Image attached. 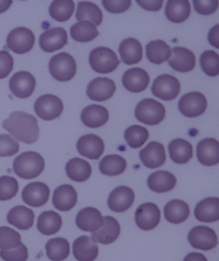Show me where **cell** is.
Returning a JSON list of instances; mask_svg holds the SVG:
<instances>
[{
  "mask_svg": "<svg viewBox=\"0 0 219 261\" xmlns=\"http://www.w3.org/2000/svg\"><path fill=\"white\" fill-rule=\"evenodd\" d=\"M197 158L201 165L213 166L219 163V142L214 138H206L197 145Z\"/></svg>",
  "mask_w": 219,
  "mask_h": 261,
  "instance_id": "cb8c5ba5",
  "label": "cell"
},
{
  "mask_svg": "<svg viewBox=\"0 0 219 261\" xmlns=\"http://www.w3.org/2000/svg\"><path fill=\"white\" fill-rule=\"evenodd\" d=\"M190 209L187 203L181 200L169 201L163 208L165 219L171 224H178L187 220Z\"/></svg>",
  "mask_w": 219,
  "mask_h": 261,
  "instance_id": "4dcf8cb0",
  "label": "cell"
},
{
  "mask_svg": "<svg viewBox=\"0 0 219 261\" xmlns=\"http://www.w3.org/2000/svg\"><path fill=\"white\" fill-rule=\"evenodd\" d=\"M76 148L83 157L90 160H99L104 151V141L99 136L89 134L79 138Z\"/></svg>",
  "mask_w": 219,
  "mask_h": 261,
  "instance_id": "2e32d148",
  "label": "cell"
},
{
  "mask_svg": "<svg viewBox=\"0 0 219 261\" xmlns=\"http://www.w3.org/2000/svg\"><path fill=\"white\" fill-rule=\"evenodd\" d=\"M169 152L173 162L183 165L193 158V146L184 139H175L169 144Z\"/></svg>",
  "mask_w": 219,
  "mask_h": 261,
  "instance_id": "1f68e13d",
  "label": "cell"
},
{
  "mask_svg": "<svg viewBox=\"0 0 219 261\" xmlns=\"http://www.w3.org/2000/svg\"><path fill=\"white\" fill-rule=\"evenodd\" d=\"M195 218L204 223H212L219 220V199L217 197L206 198L196 205Z\"/></svg>",
  "mask_w": 219,
  "mask_h": 261,
  "instance_id": "4316f807",
  "label": "cell"
},
{
  "mask_svg": "<svg viewBox=\"0 0 219 261\" xmlns=\"http://www.w3.org/2000/svg\"><path fill=\"white\" fill-rule=\"evenodd\" d=\"M171 57V59L169 60V65L176 71L189 72L195 67L196 59L195 54L185 47H174Z\"/></svg>",
  "mask_w": 219,
  "mask_h": 261,
  "instance_id": "7402d4cb",
  "label": "cell"
},
{
  "mask_svg": "<svg viewBox=\"0 0 219 261\" xmlns=\"http://www.w3.org/2000/svg\"><path fill=\"white\" fill-rule=\"evenodd\" d=\"M135 117L147 125H158L166 117V108L155 99H145L137 105Z\"/></svg>",
  "mask_w": 219,
  "mask_h": 261,
  "instance_id": "277c9868",
  "label": "cell"
},
{
  "mask_svg": "<svg viewBox=\"0 0 219 261\" xmlns=\"http://www.w3.org/2000/svg\"><path fill=\"white\" fill-rule=\"evenodd\" d=\"M177 178L173 174L166 171H158L151 174L147 178L149 189L155 193H167L177 185Z\"/></svg>",
  "mask_w": 219,
  "mask_h": 261,
  "instance_id": "f1b7e54d",
  "label": "cell"
},
{
  "mask_svg": "<svg viewBox=\"0 0 219 261\" xmlns=\"http://www.w3.org/2000/svg\"><path fill=\"white\" fill-rule=\"evenodd\" d=\"M149 137V132L147 128L141 125H132L128 127L124 133L127 144L132 148H139L147 142Z\"/></svg>",
  "mask_w": 219,
  "mask_h": 261,
  "instance_id": "b9f144b4",
  "label": "cell"
},
{
  "mask_svg": "<svg viewBox=\"0 0 219 261\" xmlns=\"http://www.w3.org/2000/svg\"><path fill=\"white\" fill-rule=\"evenodd\" d=\"M22 200L33 207L46 205L50 197V189L44 182L35 181L28 184L21 193Z\"/></svg>",
  "mask_w": 219,
  "mask_h": 261,
  "instance_id": "4fadbf2b",
  "label": "cell"
},
{
  "mask_svg": "<svg viewBox=\"0 0 219 261\" xmlns=\"http://www.w3.org/2000/svg\"><path fill=\"white\" fill-rule=\"evenodd\" d=\"M39 43L43 51L53 53L67 45V32L63 28H52L41 34Z\"/></svg>",
  "mask_w": 219,
  "mask_h": 261,
  "instance_id": "9a60e30c",
  "label": "cell"
},
{
  "mask_svg": "<svg viewBox=\"0 0 219 261\" xmlns=\"http://www.w3.org/2000/svg\"><path fill=\"white\" fill-rule=\"evenodd\" d=\"M115 91L116 84L112 79L97 77L89 83L87 88V94L92 100L102 102L111 99Z\"/></svg>",
  "mask_w": 219,
  "mask_h": 261,
  "instance_id": "5bb4252c",
  "label": "cell"
},
{
  "mask_svg": "<svg viewBox=\"0 0 219 261\" xmlns=\"http://www.w3.org/2000/svg\"><path fill=\"white\" fill-rule=\"evenodd\" d=\"M160 219V210L158 205L153 203H144L135 211V223L137 226L143 230H151L156 228Z\"/></svg>",
  "mask_w": 219,
  "mask_h": 261,
  "instance_id": "7c38bea8",
  "label": "cell"
},
{
  "mask_svg": "<svg viewBox=\"0 0 219 261\" xmlns=\"http://www.w3.org/2000/svg\"><path fill=\"white\" fill-rule=\"evenodd\" d=\"M65 170L69 178L78 182H83L89 180L92 174L90 164L79 158H74L69 160Z\"/></svg>",
  "mask_w": 219,
  "mask_h": 261,
  "instance_id": "d6a6232c",
  "label": "cell"
},
{
  "mask_svg": "<svg viewBox=\"0 0 219 261\" xmlns=\"http://www.w3.org/2000/svg\"><path fill=\"white\" fill-rule=\"evenodd\" d=\"M123 85L132 93H141L146 90L150 83V76L142 68H132L123 74Z\"/></svg>",
  "mask_w": 219,
  "mask_h": 261,
  "instance_id": "44dd1931",
  "label": "cell"
},
{
  "mask_svg": "<svg viewBox=\"0 0 219 261\" xmlns=\"http://www.w3.org/2000/svg\"><path fill=\"white\" fill-rule=\"evenodd\" d=\"M120 232V224L118 220L113 217L105 216L103 226L96 231L92 232V240L94 243L108 245L117 241Z\"/></svg>",
  "mask_w": 219,
  "mask_h": 261,
  "instance_id": "ac0fdd59",
  "label": "cell"
},
{
  "mask_svg": "<svg viewBox=\"0 0 219 261\" xmlns=\"http://www.w3.org/2000/svg\"><path fill=\"white\" fill-rule=\"evenodd\" d=\"M12 5L11 0H7V1H0V14L6 12Z\"/></svg>",
  "mask_w": 219,
  "mask_h": 261,
  "instance_id": "11a10c76",
  "label": "cell"
},
{
  "mask_svg": "<svg viewBox=\"0 0 219 261\" xmlns=\"http://www.w3.org/2000/svg\"><path fill=\"white\" fill-rule=\"evenodd\" d=\"M14 66V59L8 51H0V79L11 74Z\"/></svg>",
  "mask_w": 219,
  "mask_h": 261,
  "instance_id": "c3c4849f",
  "label": "cell"
},
{
  "mask_svg": "<svg viewBox=\"0 0 219 261\" xmlns=\"http://www.w3.org/2000/svg\"><path fill=\"white\" fill-rule=\"evenodd\" d=\"M19 143L9 135H0V157H11L19 152Z\"/></svg>",
  "mask_w": 219,
  "mask_h": 261,
  "instance_id": "bcb514c9",
  "label": "cell"
},
{
  "mask_svg": "<svg viewBox=\"0 0 219 261\" xmlns=\"http://www.w3.org/2000/svg\"><path fill=\"white\" fill-rule=\"evenodd\" d=\"M132 2L129 0L126 1H109L104 0L102 1V5L104 8L110 13L118 14L123 13L124 11H128L130 8Z\"/></svg>",
  "mask_w": 219,
  "mask_h": 261,
  "instance_id": "681fc988",
  "label": "cell"
},
{
  "mask_svg": "<svg viewBox=\"0 0 219 261\" xmlns=\"http://www.w3.org/2000/svg\"><path fill=\"white\" fill-rule=\"evenodd\" d=\"M201 67L204 73L208 76H216L219 75V56L215 51H204L200 59Z\"/></svg>",
  "mask_w": 219,
  "mask_h": 261,
  "instance_id": "7bdbcfd3",
  "label": "cell"
},
{
  "mask_svg": "<svg viewBox=\"0 0 219 261\" xmlns=\"http://www.w3.org/2000/svg\"><path fill=\"white\" fill-rule=\"evenodd\" d=\"M73 254L78 261H94L99 254V247L92 238L83 236L73 243Z\"/></svg>",
  "mask_w": 219,
  "mask_h": 261,
  "instance_id": "484cf974",
  "label": "cell"
},
{
  "mask_svg": "<svg viewBox=\"0 0 219 261\" xmlns=\"http://www.w3.org/2000/svg\"><path fill=\"white\" fill-rule=\"evenodd\" d=\"M108 119L109 112L99 105H90L85 107L80 114V120L89 128H99L105 124Z\"/></svg>",
  "mask_w": 219,
  "mask_h": 261,
  "instance_id": "d4e9b609",
  "label": "cell"
},
{
  "mask_svg": "<svg viewBox=\"0 0 219 261\" xmlns=\"http://www.w3.org/2000/svg\"><path fill=\"white\" fill-rule=\"evenodd\" d=\"M99 35L95 25L89 21H78L70 28V35L77 42H89Z\"/></svg>",
  "mask_w": 219,
  "mask_h": 261,
  "instance_id": "74e56055",
  "label": "cell"
},
{
  "mask_svg": "<svg viewBox=\"0 0 219 261\" xmlns=\"http://www.w3.org/2000/svg\"><path fill=\"white\" fill-rule=\"evenodd\" d=\"M178 108L185 117H197L206 112L207 100L203 93L191 92L186 93L180 99Z\"/></svg>",
  "mask_w": 219,
  "mask_h": 261,
  "instance_id": "9c48e42d",
  "label": "cell"
},
{
  "mask_svg": "<svg viewBox=\"0 0 219 261\" xmlns=\"http://www.w3.org/2000/svg\"><path fill=\"white\" fill-rule=\"evenodd\" d=\"M152 93L158 99L170 101L176 99L181 90L179 81L173 75L165 74L156 78L152 83Z\"/></svg>",
  "mask_w": 219,
  "mask_h": 261,
  "instance_id": "ba28073f",
  "label": "cell"
},
{
  "mask_svg": "<svg viewBox=\"0 0 219 261\" xmlns=\"http://www.w3.org/2000/svg\"><path fill=\"white\" fill-rule=\"evenodd\" d=\"M183 261H208L207 258H206V256L202 254V253H190L187 254L184 258Z\"/></svg>",
  "mask_w": 219,
  "mask_h": 261,
  "instance_id": "db71d44e",
  "label": "cell"
},
{
  "mask_svg": "<svg viewBox=\"0 0 219 261\" xmlns=\"http://www.w3.org/2000/svg\"><path fill=\"white\" fill-rule=\"evenodd\" d=\"M45 169V160L36 152H24L15 159L13 171L20 178L35 179Z\"/></svg>",
  "mask_w": 219,
  "mask_h": 261,
  "instance_id": "7a4b0ae2",
  "label": "cell"
},
{
  "mask_svg": "<svg viewBox=\"0 0 219 261\" xmlns=\"http://www.w3.org/2000/svg\"><path fill=\"white\" fill-rule=\"evenodd\" d=\"M133 189L126 186H119L113 189L108 198V206L115 213H123L128 210L134 201Z\"/></svg>",
  "mask_w": 219,
  "mask_h": 261,
  "instance_id": "e0dca14e",
  "label": "cell"
},
{
  "mask_svg": "<svg viewBox=\"0 0 219 261\" xmlns=\"http://www.w3.org/2000/svg\"><path fill=\"white\" fill-rule=\"evenodd\" d=\"M166 16L174 23H181L186 21L191 14V6L187 0L168 1L166 6Z\"/></svg>",
  "mask_w": 219,
  "mask_h": 261,
  "instance_id": "e575fe53",
  "label": "cell"
},
{
  "mask_svg": "<svg viewBox=\"0 0 219 261\" xmlns=\"http://www.w3.org/2000/svg\"><path fill=\"white\" fill-rule=\"evenodd\" d=\"M77 203V193L70 184L58 187L54 190L52 204L54 207L61 212H68Z\"/></svg>",
  "mask_w": 219,
  "mask_h": 261,
  "instance_id": "603a6c76",
  "label": "cell"
},
{
  "mask_svg": "<svg viewBox=\"0 0 219 261\" xmlns=\"http://www.w3.org/2000/svg\"><path fill=\"white\" fill-rule=\"evenodd\" d=\"M36 87V80L31 73L19 71L14 74L9 83L11 93L19 99H26L32 95Z\"/></svg>",
  "mask_w": 219,
  "mask_h": 261,
  "instance_id": "8fae6325",
  "label": "cell"
},
{
  "mask_svg": "<svg viewBox=\"0 0 219 261\" xmlns=\"http://www.w3.org/2000/svg\"><path fill=\"white\" fill-rule=\"evenodd\" d=\"M0 257L5 261H27L29 251L24 244L21 243L17 248L11 250H0Z\"/></svg>",
  "mask_w": 219,
  "mask_h": 261,
  "instance_id": "7dc6e473",
  "label": "cell"
},
{
  "mask_svg": "<svg viewBox=\"0 0 219 261\" xmlns=\"http://www.w3.org/2000/svg\"><path fill=\"white\" fill-rule=\"evenodd\" d=\"M219 25L216 24L215 27L211 29V31L209 33L208 40L209 42L211 45L215 46L216 48H219Z\"/></svg>",
  "mask_w": 219,
  "mask_h": 261,
  "instance_id": "f5cc1de1",
  "label": "cell"
},
{
  "mask_svg": "<svg viewBox=\"0 0 219 261\" xmlns=\"http://www.w3.org/2000/svg\"><path fill=\"white\" fill-rule=\"evenodd\" d=\"M89 64L97 73L109 74L117 69L120 60L112 49L100 46L92 50L89 54Z\"/></svg>",
  "mask_w": 219,
  "mask_h": 261,
  "instance_id": "5b68a950",
  "label": "cell"
},
{
  "mask_svg": "<svg viewBox=\"0 0 219 261\" xmlns=\"http://www.w3.org/2000/svg\"><path fill=\"white\" fill-rule=\"evenodd\" d=\"M21 234L10 227H0V249L11 250L21 244Z\"/></svg>",
  "mask_w": 219,
  "mask_h": 261,
  "instance_id": "ee69618b",
  "label": "cell"
},
{
  "mask_svg": "<svg viewBox=\"0 0 219 261\" xmlns=\"http://www.w3.org/2000/svg\"><path fill=\"white\" fill-rule=\"evenodd\" d=\"M126 168L127 162L120 155H107L99 162V171L105 176H118L123 174Z\"/></svg>",
  "mask_w": 219,
  "mask_h": 261,
  "instance_id": "8d00e7d4",
  "label": "cell"
},
{
  "mask_svg": "<svg viewBox=\"0 0 219 261\" xmlns=\"http://www.w3.org/2000/svg\"><path fill=\"white\" fill-rule=\"evenodd\" d=\"M187 239L193 248L201 250H211L217 245V236L210 227L201 225L193 228Z\"/></svg>",
  "mask_w": 219,
  "mask_h": 261,
  "instance_id": "30bf717a",
  "label": "cell"
},
{
  "mask_svg": "<svg viewBox=\"0 0 219 261\" xmlns=\"http://www.w3.org/2000/svg\"><path fill=\"white\" fill-rule=\"evenodd\" d=\"M18 181L12 176H0V200H10L18 193Z\"/></svg>",
  "mask_w": 219,
  "mask_h": 261,
  "instance_id": "f6af8a7d",
  "label": "cell"
},
{
  "mask_svg": "<svg viewBox=\"0 0 219 261\" xmlns=\"http://www.w3.org/2000/svg\"><path fill=\"white\" fill-rule=\"evenodd\" d=\"M2 125L14 138L26 144L35 143L40 136V128L36 117L26 112H11Z\"/></svg>",
  "mask_w": 219,
  "mask_h": 261,
  "instance_id": "6da1fadb",
  "label": "cell"
},
{
  "mask_svg": "<svg viewBox=\"0 0 219 261\" xmlns=\"http://www.w3.org/2000/svg\"><path fill=\"white\" fill-rule=\"evenodd\" d=\"M35 36L34 33L27 28L19 27L9 33L6 44L9 49L17 54H27L35 45Z\"/></svg>",
  "mask_w": 219,
  "mask_h": 261,
  "instance_id": "8992f818",
  "label": "cell"
},
{
  "mask_svg": "<svg viewBox=\"0 0 219 261\" xmlns=\"http://www.w3.org/2000/svg\"><path fill=\"white\" fill-rule=\"evenodd\" d=\"M63 221L59 213L54 211H47L41 213L37 220V229L41 234L51 236L61 229Z\"/></svg>",
  "mask_w": 219,
  "mask_h": 261,
  "instance_id": "836d02e7",
  "label": "cell"
},
{
  "mask_svg": "<svg viewBox=\"0 0 219 261\" xmlns=\"http://www.w3.org/2000/svg\"><path fill=\"white\" fill-rule=\"evenodd\" d=\"M140 159L147 168H158L166 163V148L159 142L152 141L140 152Z\"/></svg>",
  "mask_w": 219,
  "mask_h": 261,
  "instance_id": "d6986e66",
  "label": "cell"
},
{
  "mask_svg": "<svg viewBox=\"0 0 219 261\" xmlns=\"http://www.w3.org/2000/svg\"><path fill=\"white\" fill-rule=\"evenodd\" d=\"M136 3L142 8L147 10V11H158L162 8L163 2L162 0H159V1H142V0H137Z\"/></svg>",
  "mask_w": 219,
  "mask_h": 261,
  "instance_id": "816d5d0a",
  "label": "cell"
},
{
  "mask_svg": "<svg viewBox=\"0 0 219 261\" xmlns=\"http://www.w3.org/2000/svg\"><path fill=\"white\" fill-rule=\"evenodd\" d=\"M218 1L216 0H213V1L195 0L194 1L195 11H197L200 15H203V16H209L214 13L218 8Z\"/></svg>",
  "mask_w": 219,
  "mask_h": 261,
  "instance_id": "f907efd6",
  "label": "cell"
},
{
  "mask_svg": "<svg viewBox=\"0 0 219 261\" xmlns=\"http://www.w3.org/2000/svg\"><path fill=\"white\" fill-rule=\"evenodd\" d=\"M75 11L74 1L57 0L53 1L49 7V14L55 21L63 22L71 17Z\"/></svg>",
  "mask_w": 219,
  "mask_h": 261,
  "instance_id": "60d3db41",
  "label": "cell"
},
{
  "mask_svg": "<svg viewBox=\"0 0 219 261\" xmlns=\"http://www.w3.org/2000/svg\"><path fill=\"white\" fill-rule=\"evenodd\" d=\"M34 107L38 117L45 121L56 119L64 111V104L61 99L53 94H45L39 97Z\"/></svg>",
  "mask_w": 219,
  "mask_h": 261,
  "instance_id": "52a82bcc",
  "label": "cell"
},
{
  "mask_svg": "<svg viewBox=\"0 0 219 261\" xmlns=\"http://www.w3.org/2000/svg\"><path fill=\"white\" fill-rule=\"evenodd\" d=\"M121 59L125 64H138L142 61L143 49L139 40L134 38H127L119 45Z\"/></svg>",
  "mask_w": 219,
  "mask_h": 261,
  "instance_id": "f546056e",
  "label": "cell"
},
{
  "mask_svg": "<svg viewBox=\"0 0 219 261\" xmlns=\"http://www.w3.org/2000/svg\"><path fill=\"white\" fill-rule=\"evenodd\" d=\"M9 224L21 230L30 229L34 225L35 213L30 208L17 205L12 208L7 214Z\"/></svg>",
  "mask_w": 219,
  "mask_h": 261,
  "instance_id": "83f0119b",
  "label": "cell"
},
{
  "mask_svg": "<svg viewBox=\"0 0 219 261\" xmlns=\"http://www.w3.org/2000/svg\"><path fill=\"white\" fill-rule=\"evenodd\" d=\"M76 63L70 54L61 53L52 57L49 62V71L59 82H69L76 73Z\"/></svg>",
  "mask_w": 219,
  "mask_h": 261,
  "instance_id": "3957f363",
  "label": "cell"
},
{
  "mask_svg": "<svg viewBox=\"0 0 219 261\" xmlns=\"http://www.w3.org/2000/svg\"><path fill=\"white\" fill-rule=\"evenodd\" d=\"M75 224L83 231L94 232L103 226L104 218L96 208H83L75 218Z\"/></svg>",
  "mask_w": 219,
  "mask_h": 261,
  "instance_id": "ffe728a7",
  "label": "cell"
},
{
  "mask_svg": "<svg viewBox=\"0 0 219 261\" xmlns=\"http://www.w3.org/2000/svg\"><path fill=\"white\" fill-rule=\"evenodd\" d=\"M46 255L51 261H63L70 255V243L66 239L56 237L46 244Z\"/></svg>",
  "mask_w": 219,
  "mask_h": 261,
  "instance_id": "ab89813d",
  "label": "cell"
},
{
  "mask_svg": "<svg viewBox=\"0 0 219 261\" xmlns=\"http://www.w3.org/2000/svg\"><path fill=\"white\" fill-rule=\"evenodd\" d=\"M75 18L78 21H89L93 22L95 26L101 24L103 21V13L99 6L92 2H79Z\"/></svg>",
  "mask_w": 219,
  "mask_h": 261,
  "instance_id": "f35d334b",
  "label": "cell"
},
{
  "mask_svg": "<svg viewBox=\"0 0 219 261\" xmlns=\"http://www.w3.org/2000/svg\"><path fill=\"white\" fill-rule=\"evenodd\" d=\"M146 51L147 59L152 64H163L171 56V46L161 40L148 43L146 46Z\"/></svg>",
  "mask_w": 219,
  "mask_h": 261,
  "instance_id": "d590c367",
  "label": "cell"
}]
</instances>
